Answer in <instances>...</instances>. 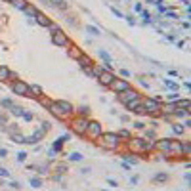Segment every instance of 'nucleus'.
<instances>
[{
	"label": "nucleus",
	"mask_w": 191,
	"mask_h": 191,
	"mask_svg": "<svg viewBox=\"0 0 191 191\" xmlns=\"http://www.w3.org/2000/svg\"><path fill=\"white\" fill-rule=\"evenodd\" d=\"M98 52H100V57L103 59L105 63H111V55L107 54V52H105V50H98Z\"/></svg>",
	"instance_id": "nucleus-37"
},
{
	"label": "nucleus",
	"mask_w": 191,
	"mask_h": 191,
	"mask_svg": "<svg viewBox=\"0 0 191 191\" xmlns=\"http://www.w3.org/2000/svg\"><path fill=\"white\" fill-rule=\"evenodd\" d=\"M29 183H31V187H35V189L42 187V180H40V178H31V180H29Z\"/></svg>",
	"instance_id": "nucleus-29"
},
{
	"label": "nucleus",
	"mask_w": 191,
	"mask_h": 191,
	"mask_svg": "<svg viewBox=\"0 0 191 191\" xmlns=\"http://www.w3.org/2000/svg\"><path fill=\"white\" fill-rule=\"evenodd\" d=\"M174 111H176V103H161V113L164 115H174Z\"/></svg>",
	"instance_id": "nucleus-14"
},
{
	"label": "nucleus",
	"mask_w": 191,
	"mask_h": 191,
	"mask_svg": "<svg viewBox=\"0 0 191 191\" xmlns=\"http://www.w3.org/2000/svg\"><path fill=\"white\" fill-rule=\"evenodd\" d=\"M141 19H143V23H151V15H149V12L141 10Z\"/></svg>",
	"instance_id": "nucleus-41"
},
{
	"label": "nucleus",
	"mask_w": 191,
	"mask_h": 191,
	"mask_svg": "<svg viewBox=\"0 0 191 191\" xmlns=\"http://www.w3.org/2000/svg\"><path fill=\"white\" fill-rule=\"evenodd\" d=\"M174 115H176V117H189V109H178L176 107V111H174Z\"/></svg>",
	"instance_id": "nucleus-32"
},
{
	"label": "nucleus",
	"mask_w": 191,
	"mask_h": 191,
	"mask_svg": "<svg viewBox=\"0 0 191 191\" xmlns=\"http://www.w3.org/2000/svg\"><path fill=\"white\" fill-rule=\"evenodd\" d=\"M172 132L176 134V136H182V132H183V124H172Z\"/></svg>",
	"instance_id": "nucleus-33"
},
{
	"label": "nucleus",
	"mask_w": 191,
	"mask_h": 191,
	"mask_svg": "<svg viewBox=\"0 0 191 191\" xmlns=\"http://www.w3.org/2000/svg\"><path fill=\"white\" fill-rule=\"evenodd\" d=\"M10 140L14 141V143H25V136H21V134H10Z\"/></svg>",
	"instance_id": "nucleus-24"
},
{
	"label": "nucleus",
	"mask_w": 191,
	"mask_h": 191,
	"mask_svg": "<svg viewBox=\"0 0 191 191\" xmlns=\"http://www.w3.org/2000/svg\"><path fill=\"white\" fill-rule=\"evenodd\" d=\"M101 71H103V69L100 67V65H92L90 67V77H94V78H98L101 75Z\"/></svg>",
	"instance_id": "nucleus-23"
},
{
	"label": "nucleus",
	"mask_w": 191,
	"mask_h": 191,
	"mask_svg": "<svg viewBox=\"0 0 191 191\" xmlns=\"http://www.w3.org/2000/svg\"><path fill=\"white\" fill-rule=\"evenodd\" d=\"M86 33H90L92 37H98V35H100V29L94 27V25H86Z\"/></svg>",
	"instance_id": "nucleus-31"
},
{
	"label": "nucleus",
	"mask_w": 191,
	"mask_h": 191,
	"mask_svg": "<svg viewBox=\"0 0 191 191\" xmlns=\"http://www.w3.org/2000/svg\"><path fill=\"white\" fill-rule=\"evenodd\" d=\"M172 153H182V141H170V149Z\"/></svg>",
	"instance_id": "nucleus-20"
},
{
	"label": "nucleus",
	"mask_w": 191,
	"mask_h": 191,
	"mask_svg": "<svg viewBox=\"0 0 191 191\" xmlns=\"http://www.w3.org/2000/svg\"><path fill=\"white\" fill-rule=\"evenodd\" d=\"M0 176H2V178H10V170H6V168H0Z\"/></svg>",
	"instance_id": "nucleus-50"
},
{
	"label": "nucleus",
	"mask_w": 191,
	"mask_h": 191,
	"mask_svg": "<svg viewBox=\"0 0 191 191\" xmlns=\"http://www.w3.org/2000/svg\"><path fill=\"white\" fill-rule=\"evenodd\" d=\"M40 103L44 105V107H50V103H52V100H48V98H44V96H40Z\"/></svg>",
	"instance_id": "nucleus-45"
},
{
	"label": "nucleus",
	"mask_w": 191,
	"mask_h": 191,
	"mask_svg": "<svg viewBox=\"0 0 191 191\" xmlns=\"http://www.w3.org/2000/svg\"><path fill=\"white\" fill-rule=\"evenodd\" d=\"M48 2H50V6H55V8H61V10H65V8H67L65 0H48Z\"/></svg>",
	"instance_id": "nucleus-27"
},
{
	"label": "nucleus",
	"mask_w": 191,
	"mask_h": 191,
	"mask_svg": "<svg viewBox=\"0 0 191 191\" xmlns=\"http://www.w3.org/2000/svg\"><path fill=\"white\" fill-rule=\"evenodd\" d=\"M141 105H143V109H145V115L161 113V101L155 100V98H145V100L141 101Z\"/></svg>",
	"instance_id": "nucleus-3"
},
{
	"label": "nucleus",
	"mask_w": 191,
	"mask_h": 191,
	"mask_svg": "<svg viewBox=\"0 0 191 191\" xmlns=\"http://www.w3.org/2000/svg\"><path fill=\"white\" fill-rule=\"evenodd\" d=\"M12 4H14L17 10H25L27 8V0H12Z\"/></svg>",
	"instance_id": "nucleus-28"
},
{
	"label": "nucleus",
	"mask_w": 191,
	"mask_h": 191,
	"mask_svg": "<svg viewBox=\"0 0 191 191\" xmlns=\"http://www.w3.org/2000/svg\"><path fill=\"white\" fill-rule=\"evenodd\" d=\"M122 159H124V163H128V164H136L138 161L134 159V155H122Z\"/></svg>",
	"instance_id": "nucleus-39"
},
{
	"label": "nucleus",
	"mask_w": 191,
	"mask_h": 191,
	"mask_svg": "<svg viewBox=\"0 0 191 191\" xmlns=\"http://www.w3.org/2000/svg\"><path fill=\"white\" fill-rule=\"evenodd\" d=\"M67 140H71V136H69V134H63V136L59 138V140H55V143H54V147H52V151H54V153L61 151V147H63V143H65Z\"/></svg>",
	"instance_id": "nucleus-12"
},
{
	"label": "nucleus",
	"mask_w": 191,
	"mask_h": 191,
	"mask_svg": "<svg viewBox=\"0 0 191 191\" xmlns=\"http://www.w3.org/2000/svg\"><path fill=\"white\" fill-rule=\"evenodd\" d=\"M35 21H37L38 23V25H42V27H48V25H50V17H46V15L44 14H40V12H38V15H37V17H35Z\"/></svg>",
	"instance_id": "nucleus-17"
},
{
	"label": "nucleus",
	"mask_w": 191,
	"mask_h": 191,
	"mask_svg": "<svg viewBox=\"0 0 191 191\" xmlns=\"http://www.w3.org/2000/svg\"><path fill=\"white\" fill-rule=\"evenodd\" d=\"M191 153V143L189 141H182V155H189Z\"/></svg>",
	"instance_id": "nucleus-30"
},
{
	"label": "nucleus",
	"mask_w": 191,
	"mask_h": 191,
	"mask_svg": "<svg viewBox=\"0 0 191 191\" xmlns=\"http://www.w3.org/2000/svg\"><path fill=\"white\" fill-rule=\"evenodd\" d=\"M8 78H10V69L4 67V65H0V80L4 82V80H8Z\"/></svg>",
	"instance_id": "nucleus-21"
},
{
	"label": "nucleus",
	"mask_w": 191,
	"mask_h": 191,
	"mask_svg": "<svg viewBox=\"0 0 191 191\" xmlns=\"http://www.w3.org/2000/svg\"><path fill=\"white\" fill-rule=\"evenodd\" d=\"M115 75L113 71H101V75L98 77V80H100V84H103V86H111V82L115 80Z\"/></svg>",
	"instance_id": "nucleus-10"
},
{
	"label": "nucleus",
	"mask_w": 191,
	"mask_h": 191,
	"mask_svg": "<svg viewBox=\"0 0 191 191\" xmlns=\"http://www.w3.org/2000/svg\"><path fill=\"white\" fill-rule=\"evenodd\" d=\"M107 183H109V185H113V187H117V185H118L117 180H113V178H109V180H107Z\"/></svg>",
	"instance_id": "nucleus-54"
},
{
	"label": "nucleus",
	"mask_w": 191,
	"mask_h": 191,
	"mask_svg": "<svg viewBox=\"0 0 191 191\" xmlns=\"http://www.w3.org/2000/svg\"><path fill=\"white\" fill-rule=\"evenodd\" d=\"M12 92L15 96H27L29 98V84L23 80H14L12 82Z\"/></svg>",
	"instance_id": "nucleus-5"
},
{
	"label": "nucleus",
	"mask_w": 191,
	"mask_h": 191,
	"mask_svg": "<svg viewBox=\"0 0 191 191\" xmlns=\"http://www.w3.org/2000/svg\"><path fill=\"white\" fill-rule=\"evenodd\" d=\"M164 84L170 88V90H176L178 92V82H174V80H170V78H164Z\"/></svg>",
	"instance_id": "nucleus-35"
},
{
	"label": "nucleus",
	"mask_w": 191,
	"mask_h": 191,
	"mask_svg": "<svg viewBox=\"0 0 191 191\" xmlns=\"http://www.w3.org/2000/svg\"><path fill=\"white\" fill-rule=\"evenodd\" d=\"M42 130L48 132V130H50V122H46V120H44V122H42Z\"/></svg>",
	"instance_id": "nucleus-53"
},
{
	"label": "nucleus",
	"mask_w": 191,
	"mask_h": 191,
	"mask_svg": "<svg viewBox=\"0 0 191 191\" xmlns=\"http://www.w3.org/2000/svg\"><path fill=\"white\" fill-rule=\"evenodd\" d=\"M109 88H111L113 92H117V94H120V92H124V90H128V88H130V82L124 80V78H115V80L111 82Z\"/></svg>",
	"instance_id": "nucleus-8"
},
{
	"label": "nucleus",
	"mask_w": 191,
	"mask_h": 191,
	"mask_svg": "<svg viewBox=\"0 0 191 191\" xmlns=\"http://www.w3.org/2000/svg\"><path fill=\"white\" fill-rule=\"evenodd\" d=\"M164 15H166L168 19H178V14H176V12H164Z\"/></svg>",
	"instance_id": "nucleus-48"
},
{
	"label": "nucleus",
	"mask_w": 191,
	"mask_h": 191,
	"mask_svg": "<svg viewBox=\"0 0 191 191\" xmlns=\"http://www.w3.org/2000/svg\"><path fill=\"white\" fill-rule=\"evenodd\" d=\"M98 140H100V145L105 147V149H117L120 145V138L115 132H101V136Z\"/></svg>",
	"instance_id": "nucleus-2"
},
{
	"label": "nucleus",
	"mask_w": 191,
	"mask_h": 191,
	"mask_svg": "<svg viewBox=\"0 0 191 191\" xmlns=\"http://www.w3.org/2000/svg\"><path fill=\"white\" fill-rule=\"evenodd\" d=\"M48 109H50V113H52V115H55L57 118H69L71 115L75 113V107L69 103V101H65V100L52 101Z\"/></svg>",
	"instance_id": "nucleus-1"
},
{
	"label": "nucleus",
	"mask_w": 191,
	"mask_h": 191,
	"mask_svg": "<svg viewBox=\"0 0 191 191\" xmlns=\"http://www.w3.org/2000/svg\"><path fill=\"white\" fill-rule=\"evenodd\" d=\"M0 105H2V107H6V109H10V107H12V105H14V101L10 100V98H4V100L0 101Z\"/></svg>",
	"instance_id": "nucleus-40"
},
{
	"label": "nucleus",
	"mask_w": 191,
	"mask_h": 191,
	"mask_svg": "<svg viewBox=\"0 0 191 191\" xmlns=\"http://www.w3.org/2000/svg\"><path fill=\"white\" fill-rule=\"evenodd\" d=\"M82 54H84V52H82L80 48H78V46H69V52H67V55H69V57H73V59H78V57H80Z\"/></svg>",
	"instance_id": "nucleus-15"
},
{
	"label": "nucleus",
	"mask_w": 191,
	"mask_h": 191,
	"mask_svg": "<svg viewBox=\"0 0 191 191\" xmlns=\"http://www.w3.org/2000/svg\"><path fill=\"white\" fill-rule=\"evenodd\" d=\"M155 149V141H145V151Z\"/></svg>",
	"instance_id": "nucleus-49"
},
{
	"label": "nucleus",
	"mask_w": 191,
	"mask_h": 191,
	"mask_svg": "<svg viewBox=\"0 0 191 191\" xmlns=\"http://www.w3.org/2000/svg\"><path fill=\"white\" fill-rule=\"evenodd\" d=\"M191 126V118H185V122H183V128H189Z\"/></svg>",
	"instance_id": "nucleus-58"
},
{
	"label": "nucleus",
	"mask_w": 191,
	"mask_h": 191,
	"mask_svg": "<svg viewBox=\"0 0 191 191\" xmlns=\"http://www.w3.org/2000/svg\"><path fill=\"white\" fill-rule=\"evenodd\" d=\"M8 111L14 115V117H23V113H25V109H23V107H19V105H12Z\"/></svg>",
	"instance_id": "nucleus-18"
},
{
	"label": "nucleus",
	"mask_w": 191,
	"mask_h": 191,
	"mask_svg": "<svg viewBox=\"0 0 191 191\" xmlns=\"http://www.w3.org/2000/svg\"><path fill=\"white\" fill-rule=\"evenodd\" d=\"M23 120H33V115L25 111V113H23Z\"/></svg>",
	"instance_id": "nucleus-52"
},
{
	"label": "nucleus",
	"mask_w": 191,
	"mask_h": 191,
	"mask_svg": "<svg viewBox=\"0 0 191 191\" xmlns=\"http://www.w3.org/2000/svg\"><path fill=\"white\" fill-rule=\"evenodd\" d=\"M134 126H136L138 130H143V128H145V124L141 122V120H138V122H134Z\"/></svg>",
	"instance_id": "nucleus-51"
},
{
	"label": "nucleus",
	"mask_w": 191,
	"mask_h": 191,
	"mask_svg": "<svg viewBox=\"0 0 191 191\" xmlns=\"http://www.w3.org/2000/svg\"><path fill=\"white\" fill-rule=\"evenodd\" d=\"M153 180L155 182H166V180H168V174H155Z\"/></svg>",
	"instance_id": "nucleus-38"
},
{
	"label": "nucleus",
	"mask_w": 191,
	"mask_h": 191,
	"mask_svg": "<svg viewBox=\"0 0 191 191\" xmlns=\"http://www.w3.org/2000/svg\"><path fill=\"white\" fill-rule=\"evenodd\" d=\"M111 10H113V14L117 15V17H122V14H120V12H118V10H115V8H111Z\"/></svg>",
	"instance_id": "nucleus-60"
},
{
	"label": "nucleus",
	"mask_w": 191,
	"mask_h": 191,
	"mask_svg": "<svg viewBox=\"0 0 191 191\" xmlns=\"http://www.w3.org/2000/svg\"><path fill=\"white\" fill-rule=\"evenodd\" d=\"M120 75H122V77H130V71H128V69H120Z\"/></svg>",
	"instance_id": "nucleus-55"
},
{
	"label": "nucleus",
	"mask_w": 191,
	"mask_h": 191,
	"mask_svg": "<svg viewBox=\"0 0 191 191\" xmlns=\"http://www.w3.org/2000/svg\"><path fill=\"white\" fill-rule=\"evenodd\" d=\"M182 2H183V4H185V6H187V4H189V0H182Z\"/></svg>",
	"instance_id": "nucleus-62"
},
{
	"label": "nucleus",
	"mask_w": 191,
	"mask_h": 191,
	"mask_svg": "<svg viewBox=\"0 0 191 191\" xmlns=\"http://www.w3.org/2000/svg\"><path fill=\"white\" fill-rule=\"evenodd\" d=\"M145 136H147V138H155V130H147Z\"/></svg>",
	"instance_id": "nucleus-56"
},
{
	"label": "nucleus",
	"mask_w": 191,
	"mask_h": 191,
	"mask_svg": "<svg viewBox=\"0 0 191 191\" xmlns=\"http://www.w3.org/2000/svg\"><path fill=\"white\" fill-rule=\"evenodd\" d=\"M48 29H50V31H52V35H55V33H59V31H61V29H59V25H57V23H50V25H48Z\"/></svg>",
	"instance_id": "nucleus-42"
},
{
	"label": "nucleus",
	"mask_w": 191,
	"mask_h": 191,
	"mask_svg": "<svg viewBox=\"0 0 191 191\" xmlns=\"http://www.w3.org/2000/svg\"><path fill=\"white\" fill-rule=\"evenodd\" d=\"M25 159H27V153H25V151H19L17 153V163H25Z\"/></svg>",
	"instance_id": "nucleus-44"
},
{
	"label": "nucleus",
	"mask_w": 191,
	"mask_h": 191,
	"mask_svg": "<svg viewBox=\"0 0 191 191\" xmlns=\"http://www.w3.org/2000/svg\"><path fill=\"white\" fill-rule=\"evenodd\" d=\"M189 105H191L189 100H178L176 101V107H178V109H189Z\"/></svg>",
	"instance_id": "nucleus-26"
},
{
	"label": "nucleus",
	"mask_w": 191,
	"mask_h": 191,
	"mask_svg": "<svg viewBox=\"0 0 191 191\" xmlns=\"http://www.w3.org/2000/svg\"><path fill=\"white\" fill-rule=\"evenodd\" d=\"M128 149L136 151V153H143L145 151V140L143 138H130L128 140Z\"/></svg>",
	"instance_id": "nucleus-4"
},
{
	"label": "nucleus",
	"mask_w": 191,
	"mask_h": 191,
	"mask_svg": "<svg viewBox=\"0 0 191 191\" xmlns=\"http://www.w3.org/2000/svg\"><path fill=\"white\" fill-rule=\"evenodd\" d=\"M8 132L10 134H17L19 132V126H17V124H8Z\"/></svg>",
	"instance_id": "nucleus-43"
},
{
	"label": "nucleus",
	"mask_w": 191,
	"mask_h": 191,
	"mask_svg": "<svg viewBox=\"0 0 191 191\" xmlns=\"http://www.w3.org/2000/svg\"><path fill=\"white\" fill-rule=\"evenodd\" d=\"M86 126H88V120H86V118H80V117H78L77 120H73V130L78 134V136H84V134H86Z\"/></svg>",
	"instance_id": "nucleus-9"
},
{
	"label": "nucleus",
	"mask_w": 191,
	"mask_h": 191,
	"mask_svg": "<svg viewBox=\"0 0 191 191\" xmlns=\"http://www.w3.org/2000/svg\"><path fill=\"white\" fill-rule=\"evenodd\" d=\"M101 132H103V130H101V124L98 122V120H88V126H86V134L90 138H100L101 136Z\"/></svg>",
	"instance_id": "nucleus-6"
},
{
	"label": "nucleus",
	"mask_w": 191,
	"mask_h": 191,
	"mask_svg": "<svg viewBox=\"0 0 191 191\" xmlns=\"http://www.w3.org/2000/svg\"><path fill=\"white\" fill-rule=\"evenodd\" d=\"M10 187H12V189H19V183L17 182H12V183H10Z\"/></svg>",
	"instance_id": "nucleus-57"
},
{
	"label": "nucleus",
	"mask_w": 191,
	"mask_h": 191,
	"mask_svg": "<svg viewBox=\"0 0 191 191\" xmlns=\"http://www.w3.org/2000/svg\"><path fill=\"white\" fill-rule=\"evenodd\" d=\"M117 136H118V138H122V140H130V132H128L126 128L118 130V132H117Z\"/></svg>",
	"instance_id": "nucleus-36"
},
{
	"label": "nucleus",
	"mask_w": 191,
	"mask_h": 191,
	"mask_svg": "<svg viewBox=\"0 0 191 191\" xmlns=\"http://www.w3.org/2000/svg\"><path fill=\"white\" fill-rule=\"evenodd\" d=\"M6 2H12V0H6Z\"/></svg>",
	"instance_id": "nucleus-63"
},
{
	"label": "nucleus",
	"mask_w": 191,
	"mask_h": 191,
	"mask_svg": "<svg viewBox=\"0 0 191 191\" xmlns=\"http://www.w3.org/2000/svg\"><path fill=\"white\" fill-rule=\"evenodd\" d=\"M67 159L71 161V163H77V161H80V159H82V155L78 153V151H75V153H71V155H69Z\"/></svg>",
	"instance_id": "nucleus-34"
},
{
	"label": "nucleus",
	"mask_w": 191,
	"mask_h": 191,
	"mask_svg": "<svg viewBox=\"0 0 191 191\" xmlns=\"http://www.w3.org/2000/svg\"><path fill=\"white\" fill-rule=\"evenodd\" d=\"M134 10H136V12H141V10H143V6H141V4H134Z\"/></svg>",
	"instance_id": "nucleus-59"
},
{
	"label": "nucleus",
	"mask_w": 191,
	"mask_h": 191,
	"mask_svg": "<svg viewBox=\"0 0 191 191\" xmlns=\"http://www.w3.org/2000/svg\"><path fill=\"white\" fill-rule=\"evenodd\" d=\"M140 98V92L138 90H132V88H128V90H124V92H120L118 94V101L120 103H124L126 105L128 101H132V100H138Z\"/></svg>",
	"instance_id": "nucleus-7"
},
{
	"label": "nucleus",
	"mask_w": 191,
	"mask_h": 191,
	"mask_svg": "<svg viewBox=\"0 0 191 191\" xmlns=\"http://www.w3.org/2000/svg\"><path fill=\"white\" fill-rule=\"evenodd\" d=\"M8 122V118H6V115H4V111L0 109V126H4V124Z\"/></svg>",
	"instance_id": "nucleus-46"
},
{
	"label": "nucleus",
	"mask_w": 191,
	"mask_h": 191,
	"mask_svg": "<svg viewBox=\"0 0 191 191\" xmlns=\"http://www.w3.org/2000/svg\"><path fill=\"white\" fill-rule=\"evenodd\" d=\"M132 113H136V115H145V109H143V105H140V107H136Z\"/></svg>",
	"instance_id": "nucleus-47"
},
{
	"label": "nucleus",
	"mask_w": 191,
	"mask_h": 191,
	"mask_svg": "<svg viewBox=\"0 0 191 191\" xmlns=\"http://www.w3.org/2000/svg\"><path fill=\"white\" fill-rule=\"evenodd\" d=\"M42 96V88L38 84H29V98H40Z\"/></svg>",
	"instance_id": "nucleus-13"
},
{
	"label": "nucleus",
	"mask_w": 191,
	"mask_h": 191,
	"mask_svg": "<svg viewBox=\"0 0 191 191\" xmlns=\"http://www.w3.org/2000/svg\"><path fill=\"white\" fill-rule=\"evenodd\" d=\"M140 105H141V100L138 98V100H132V101H128V103H126V109H128V111H134L136 107H140Z\"/></svg>",
	"instance_id": "nucleus-25"
},
{
	"label": "nucleus",
	"mask_w": 191,
	"mask_h": 191,
	"mask_svg": "<svg viewBox=\"0 0 191 191\" xmlns=\"http://www.w3.org/2000/svg\"><path fill=\"white\" fill-rule=\"evenodd\" d=\"M6 155H8V151H6V149H0V157H6Z\"/></svg>",
	"instance_id": "nucleus-61"
},
{
	"label": "nucleus",
	"mask_w": 191,
	"mask_h": 191,
	"mask_svg": "<svg viewBox=\"0 0 191 191\" xmlns=\"http://www.w3.org/2000/svg\"><path fill=\"white\" fill-rule=\"evenodd\" d=\"M23 12H25V14H27V15H31L33 19H35V17H37V15H38V10L35 8V6H31V4H27V8L23 10Z\"/></svg>",
	"instance_id": "nucleus-19"
},
{
	"label": "nucleus",
	"mask_w": 191,
	"mask_h": 191,
	"mask_svg": "<svg viewBox=\"0 0 191 191\" xmlns=\"http://www.w3.org/2000/svg\"><path fill=\"white\" fill-rule=\"evenodd\" d=\"M170 141L172 140H159V141H155V147L161 151H168L170 149Z\"/></svg>",
	"instance_id": "nucleus-16"
},
{
	"label": "nucleus",
	"mask_w": 191,
	"mask_h": 191,
	"mask_svg": "<svg viewBox=\"0 0 191 191\" xmlns=\"http://www.w3.org/2000/svg\"><path fill=\"white\" fill-rule=\"evenodd\" d=\"M77 113H78V117H80V118H86L88 115H90V107L82 105V107H78V109H77Z\"/></svg>",
	"instance_id": "nucleus-22"
},
{
	"label": "nucleus",
	"mask_w": 191,
	"mask_h": 191,
	"mask_svg": "<svg viewBox=\"0 0 191 191\" xmlns=\"http://www.w3.org/2000/svg\"><path fill=\"white\" fill-rule=\"evenodd\" d=\"M52 42H54L55 46H67L69 44V37L63 31H59V33H55V35H52Z\"/></svg>",
	"instance_id": "nucleus-11"
}]
</instances>
